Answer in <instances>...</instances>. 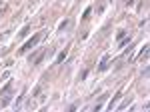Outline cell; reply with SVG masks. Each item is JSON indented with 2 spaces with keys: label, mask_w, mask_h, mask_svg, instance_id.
Listing matches in <instances>:
<instances>
[{
  "label": "cell",
  "mask_w": 150,
  "mask_h": 112,
  "mask_svg": "<svg viewBox=\"0 0 150 112\" xmlns=\"http://www.w3.org/2000/svg\"><path fill=\"white\" fill-rule=\"evenodd\" d=\"M44 36H46V32H44V30H42V32H38L36 36H32V38H30V40H28V42H26V44H24L22 48H20V54L28 52V50H32V48H34V46L38 44V42H40V40H42Z\"/></svg>",
  "instance_id": "1"
},
{
  "label": "cell",
  "mask_w": 150,
  "mask_h": 112,
  "mask_svg": "<svg viewBox=\"0 0 150 112\" xmlns=\"http://www.w3.org/2000/svg\"><path fill=\"white\" fill-rule=\"evenodd\" d=\"M10 88H12V84H6L4 86V90H2V100H0V106H6L8 102H10Z\"/></svg>",
  "instance_id": "2"
},
{
  "label": "cell",
  "mask_w": 150,
  "mask_h": 112,
  "mask_svg": "<svg viewBox=\"0 0 150 112\" xmlns=\"http://www.w3.org/2000/svg\"><path fill=\"white\" fill-rule=\"evenodd\" d=\"M44 52H46L44 48H40L38 52H34V54L30 56V64H40V60H42V56H44Z\"/></svg>",
  "instance_id": "3"
},
{
  "label": "cell",
  "mask_w": 150,
  "mask_h": 112,
  "mask_svg": "<svg viewBox=\"0 0 150 112\" xmlns=\"http://www.w3.org/2000/svg\"><path fill=\"white\" fill-rule=\"evenodd\" d=\"M120 98H122V90H120V92H118L116 96H112V100L108 102V110H114V108H116V102L120 100Z\"/></svg>",
  "instance_id": "4"
},
{
  "label": "cell",
  "mask_w": 150,
  "mask_h": 112,
  "mask_svg": "<svg viewBox=\"0 0 150 112\" xmlns=\"http://www.w3.org/2000/svg\"><path fill=\"white\" fill-rule=\"evenodd\" d=\"M66 54H68V50H66V48H64V50H62V52H60V54L56 56V64H60V62H62V60H64V58H66Z\"/></svg>",
  "instance_id": "5"
},
{
  "label": "cell",
  "mask_w": 150,
  "mask_h": 112,
  "mask_svg": "<svg viewBox=\"0 0 150 112\" xmlns=\"http://www.w3.org/2000/svg\"><path fill=\"white\" fill-rule=\"evenodd\" d=\"M70 26H72V20H64V22L60 24V28H58V30H60V32H64L66 28H70Z\"/></svg>",
  "instance_id": "6"
},
{
  "label": "cell",
  "mask_w": 150,
  "mask_h": 112,
  "mask_svg": "<svg viewBox=\"0 0 150 112\" xmlns=\"http://www.w3.org/2000/svg\"><path fill=\"white\" fill-rule=\"evenodd\" d=\"M98 68H100V70H106V68H108V54L102 58V62H100V66H98Z\"/></svg>",
  "instance_id": "7"
},
{
  "label": "cell",
  "mask_w": 150,
  "mask_h": 112,
  "mask_svg": "<svg viewBox=\"0 0 150 112\" xmlns=\"http://www.w3.org/2000/svg\"><path fill=\"white\" fill-rule=\"evenodd\" d=\"M146 56H148V44L144 46V48H142V52H140V58H142V60H144Z\"/></svg>",
  "instance_id": "8"
}]
</instances>
